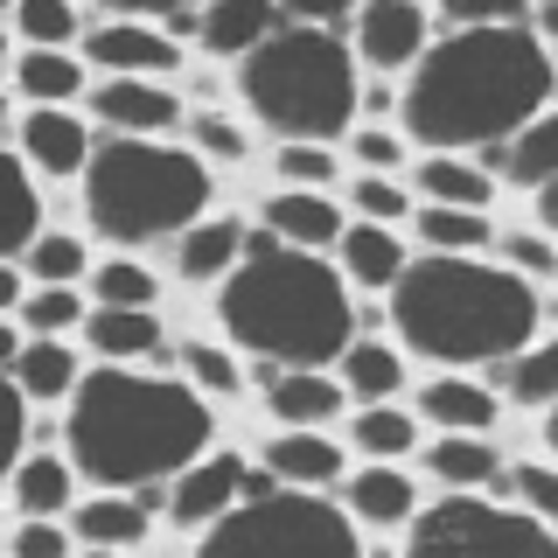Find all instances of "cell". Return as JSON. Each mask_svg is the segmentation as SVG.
Wrapping results in <instances>:
<instances>
[{"label": "cell", "instance_id": "1", "mask_svg": "<svg viewBox=\"0 0 558 558\" xmlns=\"http://www.w3.org/2000/svg\"><path fill=\"white\" fill-rule=\"evenodd\" d=\"M551 98V57L531 28H468L418 63L405 92V126L426 147H496Z\"/></svg>", "mask_w": 558, "mask_h": 558}, {"label": "cell", "instance_id": "2", "mask_svg": "<svg viewBox=\"0 0 558 558\" xmlns=\"http://www.w3.org/2000/svg\"><path fill=\"white\" fill-rule=\"evenodd\" d=\"M209 447V405L168 377L98 371L70 398V453L105 488H140Z\"/></svg>", "mask_w": 558, "mask_h": 558}, {"label": "cell", "instance_id": "3", "mask_svg": "<svg viewBox=\"0 0 558 558\" xmlns=\"http://www.w3.org/2000/svg\"><path fill=\"white\" fill-rule=\"evenodd\" d=\"M217 314L244 349H258L266 363H301V371L328 363L349 336V301L336 272L307 252H287L272 231L244 244V266L223 279Z\"/></svg>", "mask_w": 558, "mask_h": 558}, {"label": "cell", "instance_id": "4", "mask_svg": "<svg viewBox=\"0 0 558 558\" xmlns=\"http://www.w3.org/2000/svg\"><path fill=\"white\" fill-rule=\"evenodd\" d=\"M398 336L440 363H496L537 328V293L475 258H426L398 272Z\"/></svg>", "mask_w": 558, "mask_h": 558}, {"label": "cell", "instance_id": "5", "mask_svg": "<svg viewBox=\"0 0 558 558\" xmlns=\"http://www.w3.org/2000/svg\"><path fill=\"white\" fill-rule=\"evenodd\" d=\"M244 98L258 105L272 133H287L293 147L336 140L356 112V70H349L342 35L322 28H279L244 57Z\"/></svg>", "mask_w": 558, "mask_h": 558}, {"label": "cell", "instance_id": "6", "mask_svg": "<svg viewBox=\"0 0 558 558\" xmlns=\"http://www.w3.org/2000/svg\"><path fill=\"white\" fill-rule=\"evenodd\" d=\"M84 203H92V223L105 238L140 244L196 217L209 203V174L196 154L147 147V140H105L84 168Z\"/></svg>", "mask_w": 558, "mask_h": 558}, {"label": "cell", "instance_id": "7", "mask_svg": "<svg viewBox=\"0 0 558 558\" xmlns=\"http://www.w3.org/2000/svg\"><path fill=\"white\" fill-rule=\"evenodd\" d=\"M209 558H244V551H266V558H349L356 551V531L336 502H314V496H252L238 517H223L217 531L203 537Z\"/></svg>", "mask_w": 558, "mask_h": 558}, {"label": "cell", "instance_id": "8", "mask_svg": "<svg viewBox=\"0 0 558 558\" xmlns=\"http://www.w3.org/2000/svg\"><path fill=\"white\" fill-rule=\"evenodd\" d=\"M551 531L537 517H510V510H488L475 496H447L440 510H426L412 523V551L418 558H453V551H545Z\"/></svg>", "mask_w": 558, "mask_h": 558}, {"label": "cell", "instance_id": "9", "mask_svg": "<svg viewBox=\"0 0 558 558\" xmlns=\"http://www.w3.org/2000/svg\"><path fill=\"white\" fill-rule=\"evenodd\" d=\"M418 43H426V14H418L412 0H377V8L363 14V57H371L377 70L412 63Z\"/></svg>", "mask_w": 558, "mask_h": 558}, {"label": "cell", "instance_id": "10", "mask_svg": "<svg viewBox=\"0 0 558 558\" xmlns=\"http://www.w3.org/2000/svg\"><path fill=\"white\" fill-rule=\"evenodd\" d=\"M238 482H244V468L223 453V461H203V468H189L182 482H174V496H168V510H174V523H209L223 510V502L238 496Z\"/></svg>", "mask_w": 558, "mask_h": 558}, {"label": "cell", "instance_id": "11", "mask_svg": "<svg viewBox=\"0 0 558 558\" xmlns=\"http://www.w3.org/2000/svg\"><path fill=\"white\" fill-rule=\"evenodd\" d=\"M98 112L112 119V126H126V133H161L182 119V105H174L168 92H154V84H133V77H112L98 92Z\"/></svg>", "mask_w": 558, "mask_h": 558}, {"label": "cell", "instance_id": "12", "mask_svg": "<svg viewBox=\"0 0 558 558\" xmlns=\"http://www.w3.org/2000/svg\"><path fill=\"white\" fill-rule=\"evenodd\" d=\"M551 154H558V126L537 119V126H523L517 140H496V147H488V168H502V182H517V189H545Z\"/></svg>", "mask_w": 558, "mask_h": 558}, {"label": "cell", "instance_id": "13", "mask_svg": "<svg viewBox=\"0 0 558 558\" xmlns=\"http://www.w3.org/2000/svg\"><path fill=\"white\" fill-rule=\"evenodd\" d=\"M266 35H279V14L266 8V0H238V8L203 14V43L223 49V57H252Z\"/></svg>", "mask_w": 558, "mask_h": 558}, {"label": "cell", "instance_id": "14", "mask_svg": "<svg viewBox=\"0 0 558 558\" xmlns=\"http://www.w3.org/2000/svg\"><path fill=\"white\" fill-rule=\"evenodd\" d=\"M22 147H28L35 168H57V174L84 168V154H92V147H84V126H77V119H63V112H28Z\"/></svg>", "mask_w": 558, "mask_h": 558}, {"label": "cell", "instance_id": "15", "mask_svg": "<svg viewBox=\"0 0 558 558\" xmlns=\"http://www.w3.org/2000/svg\"><path fill=\"white\" fill-rule=\"evenodd\" d=\"M92 57L105 70H174V43L168 35H154V28H98L92 35Z\"/></svg>", "mask_w": 558, "mask_h": 558}, {"label": "cell", "instance_id": "16", "mask_svg": "<svg viewBox=\"0 0 558 558\" xmlns=\"http://www.w3.org/2000/svg\"><path fill=\"white\" fill-rule=\"evenodd\" d=\"M84 328H92V342L105 356H154L161 349V328H154L147 307H98Z\"/></svg>", "mask_w": 558, "mask_h": 558}, {"label": "cell", "instance_id": "17", "mask_svg": "<svg viewBox=\"0 0 558 558\" xmlns=\"http://www.w3.org/2000/svg\"><path fill=\"white\" fill-rule=\"evenodd\" d=\"M342 258H349V272H356L363 287H391V279L405 272V252H398V238L377 231V223L349 231V238H342Z\"/></svg>", "mask_w": 558, "mask_h": 558}, {"label": "cell", "instance_id": "18", "mask_svg": "<svg viewBox=\"0 0 558 558\" xmlns=\"http://www.w3.org/2000/svg\"><path fill=\"white\" fill-rule=\"evenodd\" d=\"M266 391H272V412H279V418H293V426H314V418H328V412H336V398H342L336 384H322L314 371L272 377Z\"/></svg>", "mask_w": 558, "mask_h": 558}, {"label": "cell", "instance_id": "19", "mask_svg": "<svg viewBox=\"0 0 558 558\" xmlns=\"http://www.w3.org/2000/svg\"><path fill=\"white\" fill-rule=\"evenodd\" d=\"M266 217L293 244H336V203H322V196H272Z\"/></svg>", "mask_w": 558, "mask_h": 558}, {"label": "cell", "instance_id": "20", "mask_svg": "<svg viewBox=\"0 0 558 558\" xmlns=\"http://www.w3.org/2000/svg\"><path fill=\"white\" fill-rule=\"evenodd\" d=\"M418 405H426V418H440V426H453V433H482L488 418H496V398L475 391V384H433Z\"/></svg>", "mask_w": 558, "mask_h": 558}, {"label": "cell", "instance_id": "21", "mask_svg": "<svg viewBox=\"0 0 558 558\" xmlns=\"http://www.w3.org/2000/svg\"><path fill=\"white\" fill-rule=\"evenodd\" d=\"M77 537H92V545H140L147 537V502H84Z\"/></svg>", "mask_w": 558, "mask_h": 558}, {"label": "cell", "instance_id": "22", "mask_svg": "<svg viewBox=\"0 0 558 558\" xmlns=\"http://www.w3.org/2000/svg\"><path fill=\"white\" fill-rule=\"evenodd\" d=\"M336 468H342V447L314 440V433H293V440L272 447V475L287 482H336Z\"/></svg>", "mask_w": 558, "mask_h": 558}, {"label": "cell", "instance_id": "23", "mask_svg": "<svg viewBox=\"0 0 558 558\" xmlns=\"http://www.w3.org/2000/svg\"><path fill=\"white\" fill-rule=\"evenodd\" d=\"M14 84H22V98H70L84 84V70H77V57H57V49H28L22 57V70H14Z\"/></svg>", "mask_w": 558, "mask_h": 558}, {"label": "cell", "instance_id": "24", "mask_svg": "<svg viewBox=\"0 0 558 558\" xmlns=\"http://www.w3.org/2000/svg\"><path fill=\"white\" fill-rule=\"evenodd\" d=\"M349 502H356L371 523H398V517L412 510V482L391 475V468H377V475H356V482H349Z\"/></svg>", "mask_w": 558, "mask_h": 558}, {"label": "cell", "instance_id": "25", "mask_svg": "<svg viewBox=\"0 0 558 558\" xmlns=\"http://www.w3.org/2000/svg\"><path fill=\"white\" fill-rule=\"evenodd\" d=\"M238 223H196V231L182 238V272L189 279H209V272H223L238 258Z\"/></svg>", "mask_w": 558, "mask_h": 558}, {"label": "cell", "instance_id": "26", "mask_svg": "<svg viewBox=\"0 0 558 558\" xmlns=\"http://www.w3.org/2000/svg\"><path fill=\"white\" fill-rule=\"evenodd\" d=\"M418 182H426V196L440 203V209H482L488 203V174L453 168V161H426V168H418Z\"/></svg>", "mask_w": 558, "mask_h": 558}, {"label": "cell", "instance_id": "27", "mask_svg": "<svg viewBox=\"0 0 558 558\" xmlns=\"http://www.w3.org/2000/svg\"><path fill=\"white\" fill-rule=\"evenodd\" d=\"M14 377H22V391H35V398H57V391L77 384V363H70L57 342H35V349L14 356Z\"/></svg>", "mask_w": 558, "mask_h": 558}, {"label": "cell", "instance_id": "28", "mask_svg": "<svg viewBox=\"0 0 558 558\" xmlns=\"http://www.w3.org/2000/svg\"><path fill=\"white\" fill-rule=\"evenodd\" d=\"M433 461V475L453 482V488H475V482H496V453H488L482 440H440L426 453Z\"/></svg>", "mask_w": 558, "mask_h": 558}, {"label": "cell", "instance_id": "29", "mask_svg": "<svg viewBox=\"0 0 558 558\" xmlns=\"http://www.w3.org/2000/svg\"><path fill=\"white\" fill-rule=\"evenodd\" d=\"M14 496H22V510H35V517H49L57 502H70V475H63V461H57V453L28 461L22 475H14Z\"/></svg>", "mask_w": 558, "mask_h": 558}, {"label": "cell", "instance_id": "30", "mask_svg": "<svg viewBox=\"0 0 558 558\" xmlns=\"http://www.w3.org/2000/svg\"><path fill=\"white\" fill-rule=\"evenodd\" d=\"M418 231H426V244H440V252H468V244H488L482 209H440V203H433L426 217H418Z\"/></svg>", "mask_w": 558, "mask_h": 558}, {"label": "cell", "instance_id": "31", "mask_svg": "<svg viewBox=\"0 0 558 558\" xmlns=\"http://www.w3.org/2000/svg\"><path fill=\"white\" fill-rule=\"evenodd\" d=\"M342 371H349V384H356L363 398H391L398 391V356H391V349H377V342H356L342 356Z\"/></svg>", "mask_w": 558, "mask_h": 558}, {"label": "cell", "instance_id": "32", "mask_svg": "<svg viewBox=\"0 0 558 558\" xmlns=\"http://www.w3.org/2000/svg\"><path fill=\"white\" fill-rule=\"evenodd\" d=\"M496 377H502V391H510L517 405H545L551 384H558V356H523V363L496 356Z\"/></svg>", "mask_w": 558, "mask_h": 558}, {"label": "cell", "instance_id": "33", "mask_svg": "<svg viewBox=\"0 0 558 558\" xmlns=\"http://www.w3.org/2000/svg\"><path fill=\"white\" fill-rule=\"evenodd\" d=\"M356 447H371V453H405V447H412V418H405V412H363V418H356Z\"/></svg>", "mask_w": 558, "mask_h": 558}, {"label": "cell", "instance_id": "34", "mask_svg": "<svg viewBox=\"0 0 558 558\" xmlns=\"http://www.w3.org/2000/svg\"><path fill=\"white\" fill-rule=\"evenodd\" d=\"M98 301L105 307H147L154 301V279L140 272V266H105L98 272Z\"/></svg>", "mask_w": 558, "mask_h": 558}, {"label": "cell", "instance_id": "35", "mask_svg": "<svg viewBox=\"0 0 558 558\" xmlns=\"http://www.w3.org/2000/svg\"><path fill=\"white\" fill-rule=\"evenodd\" d=\"M22 35L35 49H57L70 35V8H63V0H22Z\"/></svg>", "mask_w": 558, "mask_h": 558}, {"label": "cell", "instance_id": "36", "mask_svg": "<svg viewBox=\"0 0 558 558\" xmlns=\"http://www.w3.org/2000/svg\"><path fill=\"white\" fill-rule=\"evenodd\" d=\"M35 223H43V196H35L28 168H14V223H8V252H22L35 238Z\"/></svg>", "mask_w": 558, "mask_h": 558}, {"label": "cell", "instance_id": "37", "mask_svg": "<svg viewBox=\"0 0 558 558\" xmlns=\"http://www.w3.org/2000/svg\"><path fill=\"white\" fill-rule=\"evenodd\" d=\"M35 272H43V279H57V287H63V279H77V272H84V244H70V238L35 244Z\"/></svg>", "mask_w": 558, "mask_h": 558}, {"label": "cell", "instance_id": "38", "mask_svg": "<svg viewBox=\"0 0 558 558\" xmlns=\"http://www.w3.org/2000/svg\"><path fill=\"white\" fill-rule=\"evenodd\" d=\"M189 371H196V384H209V391H238V363L223 356V349H209V342L189 349Z\"/></svg>", "mask_w": 558, "mask_h": 558}, {"label": "cell", "instance_id": "39", "mask_svg": "<svg viewBox=\"0 0 558 558\" xmlns=\"http://www.w3.org/2000/svg\"><path fill=\"white\" fill-rule=\"evenodd\" d=\"M77 293H63V287H49L43 293V301H28V328H70V322H77Z\"/></svg>", "mask_w": 558, "mask_h": 558}, {"label": "cell", "instance_id": "40", "mask_svg": "<svg viewBox=\"0 0 558 558\" xmlns=\"http://www.w3.org/2000/svg\"><path fill=\"white\" fill-rule=\"evenodd\" d=\"M279 168H287L293 182H328V174H336V161H328L322 147H287V154H279Z\"/></svg>", "mask_w": 558, "mask_h": 558}, {"label": "cell", "instance_id": "41", "mask_svg": "<svg viewBox=\"0 0 558 558\" xmlns=\"http://www.w3.org/2000/svg\"><path fill=\"white\" fill-rule=\"evenodd\" d=\"M356 209H371V217H405V196H398V182H356Z\"/></svg>", "mask_w": 558, "mask_h": 558}, {"label": "cell", "instance_id": "42", "mask_svg": "<svg viewBox=\"0 0 558 558\" xmlns=\"http://www.w3.org/2000/svg\"><path fill=\"white\" fill-rule=\"evenodd\" d=\"M510 488H523V496H531L537 510H558V482L545 475V468H517V475H510Z\"/></svg>", "mask_w": 558, "mask_h": 558}, {"label": "cell", "instance_id": "43", "mask_svg": "<svg viewBox=\"0 0 558 558\" xmlns=\"http://www.w3.org/2000/svg\"><path fill=\"white\" fill-rule=\"evenodd\" d=\"M14 551H22V558H63V531H49V523H28V531L14 537Z\"/></svg>", "mask_w": 558, "mask_h": 558}, {"label": "cell", "instance_id": "44", "mask_svg": "<svg viewBox=\"0 0 558 558\" xmlns=\"http://www.w3.org/2000/svg\"><path fill=\"white\" fill-rule=\"evenodd\" d=\"M502 252H510L523 272H551V244H545V238H510Z\"/></svg>", "mask_w": 558, "mask_h": 558}, {"label": "cell", "instance_id": "45", "mask_svg": "<svg viewBox=\"0 0 558 558\" xmlns=\"http://www.w3.org/2000/svg\"><path fill=\"white\" fill-rule=\"evenodd\" d=\"M196 140H203L209 154H223V161H231V154H244V140L223 126V119H196Z\"/></svg>", "mask_w": 558, "mask_h": 558}, {"label": "cell", "instance_id": "46", "mask_svg": "<svg viewBox=\"0 0 558 558\" xmlns=\"http://www.w3.org/2000/svg\"><path fill=\"white\" fill-rule=\"evenodd\" d=\"M356 154H363L371 168H384V161L398 168V140H391V133H363V140H356Z\"/></svg>", "mask_w": 558, "mask_h": 558}, {"label": "cell", "instance_id": "47", "mask_svg": "<svg viewBox=\"0 0 558 558\" xmlns=\"http://www.w3.org/2000/svg\"><path fill=\"white\" fill-rule=\"evenodd\" d=\"M238 496H244V502H252V496H272V475H244V482H238Z\"/></svg>", "mask_w": 558, "mask_h": 558}]
</instances>
